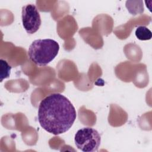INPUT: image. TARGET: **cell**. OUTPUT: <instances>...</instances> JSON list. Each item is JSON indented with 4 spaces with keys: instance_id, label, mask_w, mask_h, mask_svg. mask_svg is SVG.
Masks as SVG:
<instances>
[{
    "instance_id": "cell-1",
    "label": "cell",
    "mask_w": 152,
    "mask_h": 152,
    "mask_svg": "<svg viewBox=\"0 0 152 152\" xmlns=\"http://www.w3.org/2000/svg\"><path fill=\"white\" fill-rule=\"evenodd\" d=\"M37 117L43 129L56 135L67 132L72 127L77 112L68 98L60 93H52L40 103Z\"/></svg>"
},
{
    "instance_id": "cell-2",
    "label": "cell",
    "mask_w": 152,
    "mask_h": 152,
    "mask_svg": "<svg viewBox=\"0 0 152 152\" xmlns=\"http://www.w3.org/2000/svg\"><path fill=\"white\" fill-rule=\"evenodd\" d=\"M59 50L58 43L50 39L34 40L28 50L29 59L36 65L45 66L57 56Z\"/></svg>"
},
{
    "instance_id": "cell-3",
    "label": "cell",
    "mask_w": 152,
    "mask_h": 152,
    "mask_svg": "<svg viewBox=\"0 0 152 152\" xmlns=\"http://www.w3.org/2000/svg\"><path fill=\"white\" fill-rule=\"evenodd\" d=\"M74 142L76 147L84 152L97 151L100 145L101 137L96 129L85 127L77 131Z\"/></svg>"
},
{
    "instance_id": "cell-4",
    "label": "cell",
    "mask_w": 152,
    "mask_h": 152,
    "mask_svg": "<svg viewBox=\"0 0 152 152\" xmlns=\"http://www.w3.org/2000/svg\"><path fill=\"white\" fill-rule=\"evenodd\" d=\"M21 19L24 28L28 34L36 33L41 26L39 12L34 4H27L22 7Z\"/></svg>"
},
{
    "instance_id": "cell-5",
    "label": "cell",
    "mask_w": 152,
    "mask_h": 152,
    "mask_svg": "<svg viewBox=\"0 0 152 152\" xmlns=\"http://www.w3.org/2000/svg\"><path fill=\"white\" fill-rule=\"evenodd\" d=\"M135 36L140 40H148L151 39L152 33L147 27L140 26L137 27L135 32Z\"/></svg>"
},
{
    "instance_id": "cell-6",
    "label": "cell",
    "mask_w": 152,
    "mask_h": 152,
    "mask_svg": "<svg viewBox=\"0 0 152 152\" xmlns=\"http://www.w3.org/2000/svg\"><path fill=\"white\" fill-rule=\"evenodd\" d=\"M1 82L4 79L9 77L10 75V71L11 66L8 64V62L2 59H1Z\"/></svg>"
}]
</instances>
